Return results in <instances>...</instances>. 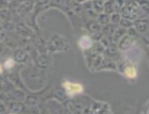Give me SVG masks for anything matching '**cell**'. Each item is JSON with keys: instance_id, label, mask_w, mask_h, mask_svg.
Wrapping results in <instances>:
<instances>
[{"instance_id": "cell-1", "label": "cell", "mask_w": 149, "mask_h": 114, "mask_svg": "<svg viewBox=\"0 0 149 114\" xmlns=\"http://www.w3.org/2000/svg\"><path fill=\"white\" fill-rule=\"evenodd\" d=\"M63 86L65 87L68 95H77V94H80V93L83 92V86L79 83H74V82L66 81V82L63 83Z\"/></svg>"}, {"instance_id": "cell-2", "label": "cell", "mask_w": 149, "mask_h": 114, "mask_svg": "<svg viewBox=\"0 0 149 114\" xmlns=\"http://www.w3.org/2000/svg\"><path fill=\"white\" fill-rule=\"evenodd\" d=\"M126 76H127L128 78H135L136 77V69H135V67H133V66H130V67H127L126 68Z\"/></svg>"}, {"instance_id": "cell-3", "label": "cell", "mask_w": 149, "mask_h": 114, "mask_svg": "<svg viewBox=\"0 0 149 114\" xmlns=\"http://www.w3.org/2000/svg\"><path fill=\"white\" fill-rule=\"evenodd\" d=\"M13 65H14V62H13V60H11V59H9V60L4 63V66H6V68H11Z\"/></svg>"}, {"instance_id": "cell-4", "label": "cell", "mask_w": 149, "mask_h": 114, "mask_svg": "<svg viewBox=\"0 0 149 114\" xmlns=\"http://www.w3.org/2000/svg\"><path fill=\"white\" fill-rule=\"evenodd\" d=\"M2 73V67H1V65H0V74Z\"/></svg>"}]
</instances>
